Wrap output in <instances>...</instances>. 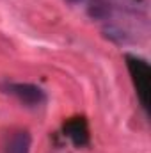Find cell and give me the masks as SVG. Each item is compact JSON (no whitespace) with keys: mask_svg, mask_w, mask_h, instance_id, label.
<instances>
[{"mask_svg":"<svg viewBox=\"0 0 151 153\" xmlns=\"http://www.w3.org/2000/svg\"><path fill=\"white\" fill-rule=\"evenodd\" d=\"M70 4H78V2H82V0H68Z\"/></svg>","mask_w":151,"mask_h":153,"instance_id":"5b68a950","label":"cell"},{"mask_svg":"<svg viewBox=\"0 0 151 153\" xmlns=\"http://www.w3.org/2000/svg\"><path fill=\"white\" fill-rule=\"evenodd\" d=\"M32 148V135L29 130H16L7 144H5V153H30Z\"/></svg>","mask_w":151,"mask_h":153,"instance_id":"277c9868","label":"cell"},{"mask_svg":"<svg viewBox=\"0 0 151 153\" xmlns=\"http://www.w3.org/2000/svg\"><path fill=\"white\" fill-rule=\"evenodd\" d=\"M0 89L16 98L21 105L30 107V109H39L43 105H46L48 96L44 93L43 87H39L36 84H29V82H4L0 85Z\"/></svg>","mask_w":151,"mask_h":153,"instance_id":"7a4b0ae2","label":"cell"},{"mask_svg":"<svg viewBox=\"0 0 151 153\" xmlns=\"http://www.w3.org/2000/svg\"><path fill=\"white\" fill-rule=\"evenodd\" d=\"M124 61H126V68H128L130 76H132V82H133L137 98H139L142 109L148 112V109H150V93H151V68H150V64H148L146 59H142L139 55H133V53H126L124 55Z\"/></svg>","mask_w":151,"mask_h":153,"instance_id":"6da1fadb","label":"cell"},{"mask_svg":"<svg viewBox=\"0 0 151 153\" xmlns=\"http://www.w3.org/2000/svg\"><path fill=\"white\" fill-rule=\"evenodd\" d=\"M62 130H64V135L78 148H82L89 143V126H87L85 117L76 116V117L68 119L62 125Z\"/></svg>","mask_w":151,"mask_h":153,"instance_id":"3957f363","label":"cell"}]
</instances>
